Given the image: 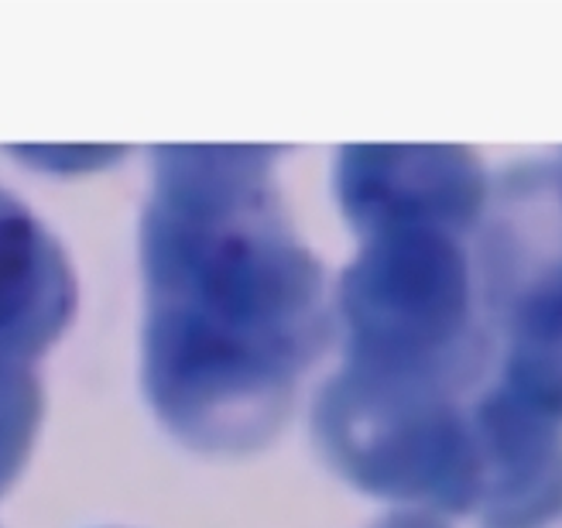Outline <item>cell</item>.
<instances>
[{
    "mask_svg": "<svg viewBox=\"0 0 562 528\" xmlns=\"http://www.w3.org/2000/svg\"><path fill=\"white\" fill-rule=\"evenodd\" d=\"M268 151L161 148L140 251L145 387L200 450H244L285 419L319 350V268L281 224Z\"/></svg>",
    "mask_w": 562,
    "mask_h": 528,
    "instance_id": "1",
    "label": "cell"
},
{
    "mask_svg": "<svg viewBox=\"0 0 562 528\" xmlns=\"http://www.w3.org/2000/svg\"><path fill=\"white\" fill-rule=\"evenodd\" d=\"M42 419V387L32 364L0 360V494L18 478Z\"/></svg>",
    "mask_w": 562,
    "mask_h": 528,
    "instance_id": "3",
    "label": "cell"
},
{
    "mask_svg": "<svg viewBox=\"0 0 562 528\" xmlns=\"http://www.w3.org/2000/svg\"><path fill=\"white\" fill-rule=\"evenodd\" d=\"M72 271L52 234L0 192V360L32 364L72 316Z\"/></svg>",
    "mask_w": 562,
    "mask_h": 528,
    "instance_id": "2",
    "label": "cell"
}]
</instances>
